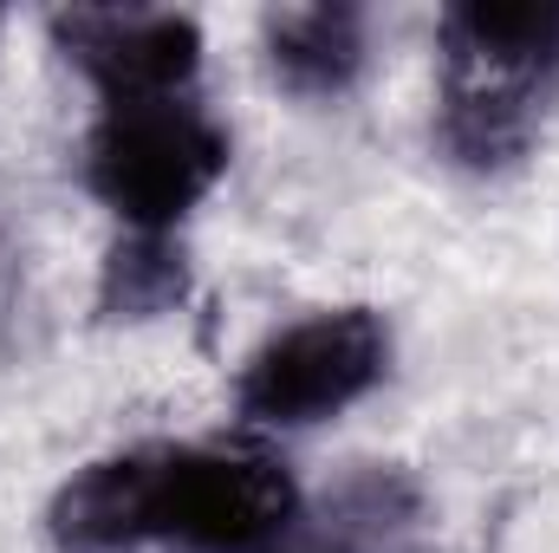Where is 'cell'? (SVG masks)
I'll return each mask as SVG.
<instances>
[{
  "label": "cell",
  "mask_w": 559,
  "mask_h": 553,
  "mask_svg": "<svg viewBox=\"0 0 559 553\" xmlns=\"http://www.w3.org/2000/svg\"><path fill=\"white\" fill-rule=\"evenodd\" d=\"M299 502L261 443H131L59 482L46 534L59 553H267Z\"/></svg>",
  "instance_id": "obj_1"
},
{
  "label": "cell",
  "mask_w": 559,
  "mask_h": 553,
  "mask_svg": "<svg viewBox=\"0 0 559 553\" xmlns=\"http://www.w3.org/2000/svg\"><path fill=\"white\" fill-rule=\"evenodd\" d=\"M559 98V0H462L436 20V150L468 176L527 163Z\"/></svg>",
  "instance_id": "obj_2"
},
{
  "label": "cell",
  "mask_w": 559,
  "mask_h": 553,
  "mask_svg": "<svg viewBox=\"0 0 559 553\" xmlns=\"http://www.w3.org/2000/svg\"><path fill=\"white\" fill-rule=\"evenodd\" d=\"M235 138L195 98H124L98 105L92 131L79 143V176L98 209L118 215L124 235H176L228 176Z\"/></svg>",
  "instance_id": "obj_3"
},
{
  "label": "cell",
  "mask_w": 559,
  "mask_h": 553,
  "mask_svg": "<svg viewBox=\"0 0 559 553\" xmlns=\"http://www.w3.org/2000/svg\"><path fill=\"white\" fill-rule=\"evenodd\" d=\"M391 319L378 306H312L274 326L235 372V416L254 436H299L391 378Z\"/></svg>",
  "instance_id": "obj_4"
},
{
  "label": "cell",
  "mask_w": 559,
  "mask_h": 553,
  "mask_svg": "<svg viewBox=\"0 0 559 553\" xmlns=\"http://www.w3.org/2000/svg\"><path fill=\"white\" fill-rule=\"evenodd\" d=\"M46 33L98 105L195 92L202 72V26L176 7H59Z\"/></svg>",
  "instance_id": "obj_5"
},
{
  "label": "cell",
  "mask_w": 559,
  "mask_h": 553,
  "mask_svg": "<svg viewBox=\"0 0 559 553\" xmlns=\"http://www.w3.org/2000/svg\"><path fill=\"white\" fill-rule=\"evenodd\" d=\"M429 495L397 462H358L332 489L306 495L267 553H417Z\"/></svg>",
  "instance_id": "obj_6"
},
{
  "label": "cell",
  "mask_w": 559,
  "mask_h": 553,
  "mask_svg": "<svg viewBox=\"0 0 559 553\" xmlns=\"http://www.w3.org/2000/svg\"><path fill=\"white\" fill-rule=\"evenodd\" d=\"M261 59L286 98L338 105L358 92L371 66V13L352 0H312V7H267L261 13Z\"/></svg>",
  "instance_id": "obj_7"
},
{
  "label": "cell",
  "mask_w": 559,
  "mask_h": 553,
  "mask_svg": "<svg viewBox=\"0 0 559 553\" xmlns=\"http://www.w3.org/2000/svg\"><path fill=\"white\" fill-rule=\"evenodd\" d=\"M189 248L176 235H118L98 261V319L105 326H150L189 306Z\"/></svg>",
  "instance_id": "obj_8"
},
{
  "label": "cell",
  "mask_w": 559,
  "mask_h": 553,
  "mask_svg": "<svg viewBox=\"0 0 559 553\" xmlns=\"http://www.w3.org/2000/svg\"><path fill=\"white\" fill-rule=\"evenodd\" d=\"M0 33H7V13H0Z\"/></svg>",
  "instance_id": "obj_9"
}]
</instances>
